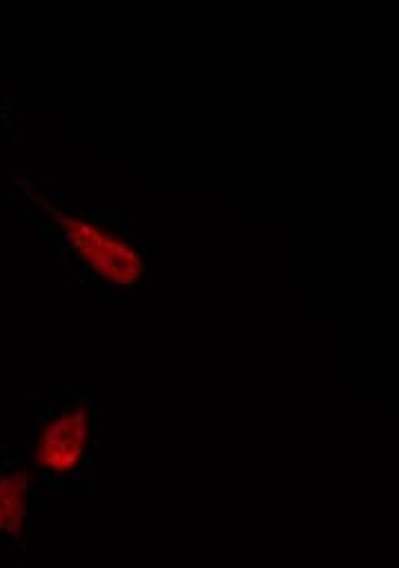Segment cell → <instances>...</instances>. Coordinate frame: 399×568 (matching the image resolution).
<instances>
[{
    "label": "cell",
    "mask_w": 399,
    "mask_h": 568,
    "mask_svg": "<svg viewBox=\"0 0 399 568\" xmlns=\"http://www.w3.org/2000/svg\"><path fill=\"white\" fill-rule=\"evenodd\" d=\"M84 442H86L84 408L64 410L42 428L38 439V462L51 473H66L80 462Z\"/></svg>",
    "instance_id": "7a4b0ae2"
},
{
    "label": "cell",
    "mask_w": 399,
    "mask_h": 568,
    "mask_svg": "<svg viewBox=\"0 0 399 568\" xmlns=\"http://www.w3.org/2000/svg\"><path fill=\"white\" fill-rule=\"evenodd\" d=\"M60 222L73 246L104 277H109L115 284H131L140 275L142 262L126 244L109 237L104 231L82 220L69 217L66 213H60Z\"/></svg>",
    "instance_id": "6da1fadb"
},
{
    "label": "cell",
    "mask_w": 399,
    "mask_h": 568,
    "mask_svg": "<svg viewBox=\"0 0 399 568\" xmlns=\"http://www.w3.org/2000/svg\"><path fill=\"white\" fill-rule=\"evenodd\" d=\"M24 510V481L22 477H2L0 481V528L16 530Z\"/></svg>",
    "instance_id": "3957f363"
}]
</instances>
